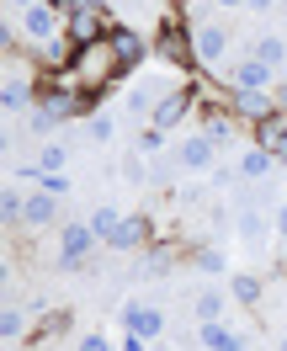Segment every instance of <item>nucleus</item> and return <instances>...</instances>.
I'll return each mask as SVG.
<instances>
[{
  "instance_id": "obj_1",
  "label": "nucleus",
  "mask_w": 287,
  "mask_h": 351,
  "mask_svg": "<svg viewBox=\"0 0 287 351\" xmlns=\"http://www.w3.org/2000/svg\"><path fill=\"white\" fill-rule=\"evenodd\" d=\"M186 0H176L165 16H160L155 38H149V48H155V59L165 69H181V75H192L197 69V53H192V27H186V11H181Z\"/></svg>"
},
{
  "instance_id": "obj_2",
  "label": "nucleus",
  "mask_w": 287,
  "mask_h": 351,
  "mask_svg": "<svg viewBox=\"0 0 287 351\" xmlns=\"http://www.w3.org/2000/svg\"><path fill=\"white\" fill-rule=\"evenodd\" d=\"M69 69H75L80 90H96V96H112V90H117V80L128 75V69H123V59H117V48H112L107 38H101V43H90V48H80Z\"/></svg>"
},
{
  "instance_id": "obj_3",
  "label": "nucleus",
  "mask_w": 287,
  "mask_h": 351,
  "mask_svg": "<svg viewBox=\"0 0 287 351\" xmlns=\"http://www.w3.org/2000/svg\"><path fill=\"white\" fill-rule=\"evenodd\" d=\"M197 133H208V138H213V144H234V138H240L245 133V117L234 107H229V101H213V96H202L197 101Z\"/></svg>"
},
{
  "instance_id": "obj_4",
  "label": "nucleus",
  "mask_w": 287,
  "mask_h": 351,
  "mask_svg": "<svg viewBox=\"0 0 287 351\" xmlns=\"http://www.w3.org/2000/svg\"><path fill=\"white\" fill-rule=\"evenodd\" d=\"M0 107H5V112H32V107H38V64L5 59V86H0Z\"/></svg>"
},
{
  "instance_id": "obj_5",
  "label": "nucleus",
  "mask_w": 287,
  "mask_h": 351,
  "mask_svg": "<svg viewBox=\"0 0 287 351\" xmlns=\"http://www.w3.org/2000/svg\"><path fill=\"white\" fill-rule=\"evenodd\" d=\"M96 245H101V234H96V229H90V219H75V223H64V229H59V271H80V266H86V256L90 250H96Z\"/></svg>"
},
{
  "instance_id": "obj_6",
  "label": "nucleus",
  "mask_w": 287,
  "mask_h": 351,
  "mask_svg": "<svg viewBox=\"0 0 287 351\" xmlns=\"http://www.w3.org/2000/svg\"><path fill=\"white\" fill-rule=\"evenodd\" d=\"M16 22H22V38H27L32 48L53 43V38L64 32V16H59L53 5H43V0H38V5H27V11H16Z\"/></svg>"
},
{
  "instance_id": "obj_7",
  "label": "nucleus",
  "mask_w": 287,
  "mask_h": 351,
  "mask_svg": "<svg viewBox=\"0 0 287 351\" xmlns=\"http://www.w3.org/2000/svg\"><path fill=\"white\" fill-rule=\"evenodd\" d=\"M213 160H219V144H213L208 133H186L176 144V154H171V165H176V171H192V176L213 171Z\"/></svg>"
},
{
  "instance_id": "obj_8",
  "label": "nucleus",
  "mask_w": 287,
  "mask_h": 351,
  "mask_svg": "<svg viewBox=\"0 0 287 351\" xmlns=\"http://www.w3.org/2000/svg\"><path fill=\"white\" fill-rule=\"evenodd\" d=\"M277 80H282V69L261 64L255 53H245L240 64L229 69V90H277Z\"/></svg>"
},
{
  "instance_id": "obj_9",
  "label": "nucleus",
  "mask_w": 287,
  "mask_h": 351,
  "mask_svg": "<svg viewBox=\"0 0 287 351\" xmlns=\"http://www.w3.org/2000/svg\"><path fill=\"white\" fill-rule=\"evenodd\" d=\"M192 53H197V69H213L223 53H229V27L197 22V27H192Z\"/></svg>"
},
{
  "instance_id": "obj_10",
  "label": "nucleus",
  "mask_w": 287,
  "mask_h": 351,
  "mask_svg": "<svg viewBox=\"0 0 287 351\" xmlns=\"http://www.w3.org/2000/svg\"><path fill=\"white\" fill-rule=\"evenodd\" d=\"M107 43L117 48V59H123V69H138L144 59H155V48H149V38L144 32H133V27H123V22H112V32H107Z\"/></svg>"
},
{
  "instance_id": "obj_11",
  "label": "nucleus",
  "mask_w": 287,
  "mask_h": 351,
  "mask_svg": "<svg viewBox=\"0 0 287 351\" xmlns=\"http://www.w3.org/2000/svg\"><path fill=\"white\" fill-rule=\"evenodd\" d=\"M112 22H117V16H107V11H69L64 32L75 38V48H90V43H101L112 32Z\"/></svg>"
},
{
  "instance_id": "obj_12",
  "label": "nucleus",
  "mask_w": 287,
  "mask_h": 351,
  "mask_svg": "<svg viewBox=\"0 0 287 351\" xmlns=\"http://www.w3.org/2000/svg\"><path fill=\"white\" fill-rule=\"evenodd\" d=\"M123 330H138V335L160 341V335H165V308H160V304H144V298H133V304H123Z\"/></svg>"
},
{
  "instance_id": "obj_13",
  "label": "nucleus",
  "mask_w": 287,
  "mask_h": 351,
  "mask_svg": "<svg viewBox=\"0 0 287 351\" xmlns=\"http://www.w3.org/2000/svg\"><path fill=\"white\" fill-rule=\"evenodd\" d=\"M223 90H229V86H223ZM229 107L240 112V117L250 123V128H255V123H266L271 112H282V107H277V96H271V90H229Z\"/></svg>"
},
{
  "instance_id": "obj_14",
  "label": "nucleus",
  "mask_w": 287,
  "mask_h": 351,
  "mask_svg": "<svg viewBox=\"0 0 287 351\" xmlns=\"http://www.w3.org/2000/svg\"><path fill=\"white\" fill-rule=\"evenodd\" d=\"M75 53H80V48H75V38H69V32H59L53 43L32 48V64H38V69H69V64H75Z\"/></svg>"
},
{
  "instance_id": "obj_15",
  "label": "nucleus",
  "mask_w": 287,
  "mask_h": 351,
  "mask_svg": "<svg viewBox=\"0 0 287 351\" xmlns=\"http://www.w3.org/2000/svg\"><path fill=\"white\" fill-rule=\"evenodd\" d=\"M197 346L208 351H245L250 341H245L234 325H223V319H213V325H197Z\"/></svg>"
},
{
  "instance_id": "obj_16",
  "label": "nucleus",
  "mask_w": 287,
  "mask_h": 351,
  "mask_svg": "<svg viewBox=\"0 0 287 351\" xmlns=\"http://www.w3.org/2000/svg\"><path fill=\"white\" fill-rule=\"evenodd\" d=\"M53 219H59V197H48V192L32 186V192H27V229H32V234H43Z\"/></svg>"
},
{
  "instance_id": "obj_17",
  "label": "nucleus",
  "mask_w": 287,
  "mask_h": 351,
  "mask_svg": "<svg viewBox=\"0 0 287 351\" xmlns=\"http://www.w3.org/2000/svg\"><path fill=\"white\" fill-rule=\"evenodd\" d=\"M271 171H277V154L261 149V144H250V149L240 154V171H234V176H240V181H266Z\"/></svg>"
},
{
  "instance_id": "obj_18",
  "label": "nucleus",
  "mask_w": 287,
  "mask_h": 351,
  "mask_svg": "<svg viewBox=\"0 0 287 351\" xmlns=\"http://www.w3.org/2000/svg\"><path fill=\"white\" fill-rule=\"evenodd\" d=\"M250 53L271 69H287V32H261V38L250 43Z\"/></svg>"
},
{
  "instance_id": "obj_19",
  "label": "nucleus",
  "mask_w": 287,
  "mask_h": 351,
  "mask_svg": "<svg viewBox=\"0 0 287 351\" xmlns=\"http://www.w3.org/2000/svg\"><path fill=\"white\" fill-rule=\"evenodd\" d=\"M0 223H5V229L27 223V192L22 186H5V192H0Z\"/></svg>"
},
{
  "instance_id": "obj_20",
  "label": "nucleus",
  "mask_w": 287,
  "mask_h": 351,
  "mask_svg": "<svg viewBox=\"0 0 287 351\" xmlns=\"http://www.w3.org/2000/svg\"><path fill=\"white\" fill-rule=\"evenodd\" d=\"M261 293H266V287H261V277H255V271H240V277H229V298H234V304L250 308V304H261Z\"/></svg>"
},
{
  "instance_id": "obj_21",
  "label": "nucleus",
  "mask_w": 287,
  "mask_h": 351,
  "mask_svg": "<svg viewBox=\"0 0 287 351\" xmlns=\"http://www.w3.org/2000/svg\"><path fill=\"white\" fill-rule=\"evenodd\" d=\"M64 330H69V308H48L43 319L32 325V346H38V341H53V335H64Z\"/></svg>"
},
{
  "instance_id": "obj_22",
  "label": "nucleus",
  "mask_w": 287,
  "mask_h": 351,
  "mask_svg": "<svg viewBox=\"0 0 287 351\" xmlns=\"http://www.w3.org/2000/svg\"><path fill=\"white\" fill-rule=\"evenodd\" d=\"M223 308H229V298H223V293H197V298H192L197 325H213V319H223Z\"/></svg>"
},
{
  "instance_id": "obj_23",
  "label": "nucleus",
  "mask_w": 287,
  "mask_h": 351,
  "mask_svg": "<svg viewBox=\"0 0 287 351\" xmlns=\"http://www.w3.org/2000/svg\"><path fill=\"white\" fill-rule=\"evenodd\" d=\"M123 219H128V213H117V208H96V213H90V229L101 234V245H112L117 229H123Z\"/></svg>"
},
{
  "instance_id": "obj_24",
  "label": "nucleus",
  "mask_w": 287,
  "mask_h": 351,
  "mask_svg": "<svg viewBox=\"0 0 287 351\" xmlns=\"http://www.w3.org/2000/svg\"><path fill=\"white\" fill-rule=\"evenodd\" d=\"M0 335H5V341H22V335H32V330H27V314H22L16 304L0 308Z\"/></svg>"
},
{
  "instance_id": "obj_25",
  "label": "nucleus",
  "mask_w": 287,
  "mask_h": 351,
  "mask_svg": "<svg viewBox=\"0 0 287 351\" xmlns=\"http://www.w3.org/2000/svg\"><path fill=\"white\" fill-rule=\"evenodd\" d=\"M38 165H43V171H64V165H69V144H59V138H43Z\"/></svg>"
},
{
  "instance_id": "obj_26",
  "label": "nucleus",
  "mask_w": 287,
  "mask_h": 351,
  "mask_svg": "<svg viewBox=\"0 0 287 351\" xmlns=\"http://www.w3.org/2000/svg\"><path fill=\"white\" fill-rule=\"evenodd\" d=\"M266 229H271V219H266V213H240V240H245V245H261Z\"/></svg>"
},
{
  "instance_id": "obj_27",
  "label": "nucleus",
  "mask_w": 287,
  "mask_h": 351,
  "mask_svg": "<svg viewBox=\"0 0 287 351\" xmlns=\"http://www.w3.org/2000/svg\"><path fill=\"white\" fill-rule=\"evenodd\" d=\"M138 154H149V160H160V154H165V128H155V123H144V128H138Z\"/></svg>"
},
{
  "instance_id": "obj_28",
  "label": "nucleus",
  "mask_w": 287,
  "mask_h": 351,
  "mask_svg": "<svg viewBox=\"0 0 287 351\" xmlns=\"http://www.w3.org/2000/svg\"><path fill=\"white\" fill-rule=\"evenodd\" d=\"M86 133L96 138V144H107L112 133H117V117H112V112H90V117H86Z\"/></svg>"
},
{
  "instance_id": "obj_29",
  "label": "nucleus",
  "mask_w": 287,
  "mask_h": 351,
  "mask_svg": "<svg viewBox=\"0 0 287 351\" xmlns=\"http://www.w3.org/2000/svg\"><path fill=\"white\" fill-rule=\"evenodd\" d=\"M69 186H75V181H69L64 171H43L38 176V192H48V197H69Z\"/></svg>"
},
{
  "instance_id": "obj_30",
  "label": "nucleus",
  "mask_w": 287,
  "mask_h": 351,
  "mask_svg": "<svg viewBox=\"0 0 287 351\" xmlns=\"http://www.w3.org/2000/svg\"><path fill=\"white\" fill-rule=\"evenodd\" d=\"M202 271V277H223V266H229V256L223 250H197V261H192Z\"/></svg>"
},
{
  "instance_id": "obj_31",
  "label": "nucleus",
  "mask_w": 287,
  "mask_h": 351,
  "mask_svg": "<svg viewBox=\"0 0 287 351\" xmlns=\"http://www.w3.org/2000/svg\"><path fill=\"white\" fill-rule=\"evenodd\" d=\"M27 128L43 138V133H53V128H59V117H53V112H43V107H32V112H27Z\"/></svg>"
},
{
  "instance_id": "obj_32",
  "label": "nucleus",
  "mask_w": 287,
  "mask_h": 351,
  "mask_svg": "<svg viewBox=\"0 0 287 351\" xmlns=\"http://www.w3.org/2000/svg\"><path fill=\"white\" fill-rule=\"evenodd\" d=\"M75 351H117V341H107V335H80Z\"/></svg>"
},
{
  "instance_id": "obj_33",
  "label": "nucleus",
  "mask_w": 287,
  "mask_h": 351,
  "mask_svg": "<svg viewBox=\"0 0 287 351\" xmlns=\"http://www.w3.org/2000/svg\"><path fill=\"white\" fill-rule=\"evenodd\" d=\"M271 234L277 245H287V202H277V213H271Z\"/></svg>"
},
{
  "instance_id": "obj_34",
  "label": "nucleus",
  "mask_w": 287,
  "mask_h": 351,
  "mask_svg": "<svg viewBox=\"0 0 287 351\" xmlns=\"http://www.w3.org/2000/svg\"><path fill=\"white\" fill-rule=\"evenodd\" d=\"M117 351H149V335H138V330H123V346Z\"/></svg>"
},
{
  "instance_id": "obj_35",
  "label": "nucleus",
  "mask_w": 287,
  "mask_h": 351,
  "mask_svg": "<svg viewBox=\"0 0 287 351\" xmlns=\"http://www.w3.org/2000/svg\"><path fill=\"white\" fill-rule=\"evenodd\" d=\"M271 5H277V0H245V11H255V16H266Z\"/></svg>"
},
{
  "instance_id": "obj_36",
  "label": "nucleus",
  "mask_w": 287,
  "mask_h": 351,
  "mask_svg": "<svg viewBox=\"0 0 287 351\" xmlns=\"http://www.w3.org/2000/svg\"><path fill=\"white\" fill-rule=\"evenodd\" d=\"M219 11H245V0H213Z\"/></svg>"
},
{
  "instance_id": "obj_37",
  "label": "nucleus",
  "mask_w": 287,
  "mask_h": 351,
  "mask_svg": "<svg viewBox=\"0 0 287 351\" xmlns=\"http://www.w3.org/2000/svg\"><path fill=\"white\" fill-rule=\"evenodd\" d=\"M5 5H11V11H27V5H38V0H5Z\"/></svg>"
},
{
  "instance_id": "obj_38",
  "label": "nucleus",
  "mask_w": 287,
  "mask_h": 351,
  "mask_svg": "<svg viewBox=\"0 0 287 351\" xmlns=\"http://www.w3.org/2000/svg\"><path fill=\"white\" fill-rule=\"evenodd\" d=\"M277 351H287V335H282V341H277Z\"/></svg>"
}]
</instances>
